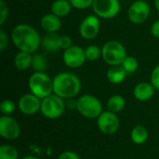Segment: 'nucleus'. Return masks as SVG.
I'll use <instances>...</instances> for the list:
<instances>
[{"instance_id":"nucleus-1","label":"nucleus","mask_w":159,"mask_h":159,"mask_svg":"<svg viewBox=\"0 0 159 159\" xmlns=\"http://www.w3.org/2000/svg\"><path fill=\"white\" fill-rule=\"evenodd\" d=\"M11 40L20 50L34 53L41 46V37L38 32L28 24H18L11 32Z\"/></svg>"},{"instance_id":"nucleus-2","label":"nucleus","mask_w":159,"mask_h":159,"mask_svg":"<svg viewBox=\"0 0 159 159\" xmlns=\"http://www.w3.org/2000/svg\"><path fill=\"white\" fill-rule=\"evenodd\" d=\"M81 87L80 79L73 73L62 72L53 78V93L63 100L76 97L81 91Z\"/></svg>"},{"instance_id":"nucleus-3","label":"nucleus","mask_w":159,"mask_h":159,"mask_svg":"<svg viewBox=\"0 0 159 159\" xmlns=\"http://www.w3.org/2000/svg\"><path fill=\"white\" fill-rule=\"evenodd\" d=\"M30 92L43 100L53 93V79L45 72H34L28 80Z\"/></svg>"},{"instance_id":"nucleus-4","label":"nucleus","mask_w":159,"mask_h":159,"mask_svg":"<svg viewBox=\"0 0 159 159\" xmlns=\"http://www.w3.org/2000/svg\"><path fill=\"white\" fill-rule=\"evenodd\" d=\"M76 111L87 119H97L103 112L102 102L90 94H83L76 100Z\"/></svg>"},{"instance_id":"nucleus-5","label":"nucleus","mask_w":159,"mask_h":159,"mask_svg":"<svg viewBox=\"0 0 159 159\" xmlns=\"http://www.w3.org/2000/svg\"><path fill=\"white\" fill-rule=\"evenodd\" d=\"M102 58L110 66L121 65L127 58L126 48L118 41H108L102 48Z\"/></svg>"},{"instance_id":"nucleus-6","label":"nucleus","mask_w":159,"mask_h":159,"mask_svg":"<svg viewBox=\"0 0 159 159\" xmlns=\"http://www.w3.org/2000/svg\"><path fill=\"white\" fill-rule=\"evenodd\" d=\"M65 108L66 103L64 100L58 95L52 93L41 101L40 112L44 117L54 120L60 118L63 115Z\"/></svg>"},{"instance_id":"nucleus-7","label":"nucleus","mask_w":159,"mask_h":159,"mask_svg":"<svg viewBox=\"0 0 159 159\" xmlns=\"http://www.w3.org/2000/svg\"><path fill=\"white\" fill-rule=\"evenodd\" d=\"M91 7L96 16L105 20L116 17L121 8L119 0H94Z\"/></svg>"},{"instance_id":"nucleus-8","label":"nucleus","mask_w":159,"mask_h":159,"mask_svg":"<svg viewBox=\"0 0 159 159\" xmlns=\"http://www.w3.org/2000/svg\"><path fill=\"white\" fill-rule=\"evenodd\" d=\"M97 127L99 130L105 135L116 133L120 127V120L116 114L108 110L103 111L97 118Z\"/></svg>"},{"instance_id":"nucleus-9","label":"nucleus","mask_w":159,"mask_h":159,"mask_svg":"<svg viewBox=\"0 0 159 159\" xmlns=\"http://www.w3.org/2000/svg\"><path fill=\"white\" fill-rule=\"evenodd\" d=\"M150 6L145 0L134 1L129 7L128 17L133 24L143 23L150 15Z\"/></svg>"},{"instance_id":"nucleus-10","label":"nucleus","mask_w":159,"mask_h":159,"mask_svg":"<svg viewBox=\"0 0 159 159\" xmlns=\"http://www.w3.org/2000/svg\"><path fill=\"white\" fill-rule=\"evenodd\" d=\"M62 61L69 68H80L87 61L85 49L79 46H72L63 51Z\"/></svg>"},{"instance_id":"nucleus-11","label":"nucleus","mask_w":159,"mask_h":159,"mask_svg":"<svg viewBox=\"0 0 159 159\" xmlns=\"http://www.w3.org/2000/svg\"><path fill=\"white\" fill-rule=\"evenodd\" d=\"M20 135V127L16 119L10 116L0 117V136L7 141L17 140Z\"/></svg>"},{"instance_id":"nucleus-12","label":"nucleus","mask_w":159,"mask_h":159,"mask_svg":"<svg viewBox=\"0 0 159 159\" xmlns=\"http://www.w3.org/2000/svg\"><path fill=\"white\" fill-rule=\"evenodd\" d=\"M100 27V18L96 15H89L82 20L79 25L78 32L82 38L86 40H92L98 36Z\"/></svg>"},{"instance_id":"nucleus-13","label":"nucleus","mask_w":159,"mask_h":159,"mask_svg":"<svg viewBox=\"0 0 159 159\" xmlns=\"http://www.w3.org/2000/svg\"><path fill=\"white\" fill-rule=\"evenodd\" d=\"M41 101V99L31 92L24 94L18 101V109L25 116H34L40 112Z\"/></svg>"},{"instance_id":"nucleus-14","label":"nucleus","mask_w":159,"mask_h":159,"mask_svg":"<svg viewBox=\"0 0 159 159\" xmlns=\"http://www.w3.org/2000/svg\"><path fill=\"white\" fill-rule=\"evenodd\" d=\"M156 90L151 82H140L134 87L133 96L139 102H148L154 97Z\"/></svg>"},{"instance_id":"nucleus-15","label":"nucleus","mask_w":159,"mask_h":159,"mask_svg":"<svg viewBox=\"0 0 159 159\" xmlns=\"http://www.w3.org/2000/svg\"><path fill=\"white\" fill-rule=\"evenodd\" d=\"M40 24L47 33H57L61 27V20L53 13H48L41 18Z\"/></svg>"},{"instance_id":"nucleus-16","label":"nucleus","mask_w":159,"mask_h":159,"mask_svg":"<svg viewBox=\"0 0 159 159\" xmlns=\"http://www.w3.org/2000/svg\"><path fill=\"white\" fill-rule=\"evenodd\" d=\"M60 38L61 35L58 34L57 33H48V34L45 35L41 41V47L47 52L49 53L57 52L59 49H61Z\"/></svg>"},{"instance_id":"nucleus-17","label":"nucleus","mask_w":159,"mask_h":159,"mask_svg":"<svg viewBox=\"0 0 159 159\" xmlns=\"http://www.w3.org/2000/svg\"><path fill=\"white\" fill-rule=\"evenodd\" d=\"M128 73L125 71V69L122 67V65H116V66H111L107 73V80L114 85L121 84L127 77Z\"/></svg>"},{"instance_id":"nucleus-18","label":"nucleus","mask_w":159,"mask_h":159,"mask_svg":"<svg viewBox=\"0 0 159 159\" xmlns=\"http://www.w3.org/2000/svg\"><path fill=\"white\" fill-rule=\"evenodd\" d=\"M149 138V132L143 126H136L130 131V140L136 145H142L147 142Z\"/></svg>"},{"instance_id":"nucleus-19","label":"nucleus","mask_w":159,"mask_h":159,"mask_svg":"<svg viewBox=\"0 0 159 159\" xmlns=\"http://www.w3.org/2000/svg\"><path fill=\"white\" fill-rule=\"evenodd\" d=\"M72 5L69 0H55L51 5V13L58 16L59 18H63L67 16L72 8Z\"/></svg>"},{"instance_id":"nucleus-20","label":"nucleus","mask_w":159,"mask_h":159,"mask_svg":"<svg viewBox=\"0 0 159 159\" xmlns=\"http://www.w3.org/2000/svg\"><path fill=\"white\" fill-rule=\"evenodd\" d=\"M126 107V100L123 96L116 94L112 95L106 102V108L108 111L115 114L122 112Z\"/></svg>"},{"instance_id":"nucleus-21","label":"nucleus","mask_w":159,"mask_h":159,"mask_svg":"<svg viewBox=\"0 0 159 159\" xmlns=\"http://www.w3.org/2000/svg\"><path fill=\"white\" fill-rule=\"evenodd\" d=\"M33 56L29 52L20 51L14 58V65L20 71H25L32 67Z\"/></svg>"},{"instance_id":"nucleus-22","label":"nucleus","mask_w":159,"mask_h":159,"mask_svg":"<svg viewBox=\"0 0 159 159\" xmlns=\"http://www.w3.org/2000/svg\"><path fill=\"white\" fill-rule=\"evenodd\" d=\"M0 159H19L18 150L9 144L0 146Z\"/></svg>"},{"instance_id":"nucleus-23","label":"nucleus","mask_w":159,"mask_h":159,"mask_svg":"<svg viewBox=\"0 0 159 159\" xmlns=\"http://www.w3.org/2000/svg\"><path fill=\"white\" fill-rule=\"evenodd\" d=\"M32 67L34 72H45L48 67V61L46 57L42 54H34L33 56Z\"/></svg>"},{"instance_id":"nucleus-24","label":"nucleus","mask_w":159,"mask_h":159,"mask_svg":"<svg viewBox=\"0 0 159 159\" xmlns=\"http://www.w3.org/2000/svg\"><path fill=\"white\" fill-rule=\"evenodd\" d=\"M86 59L89 61H96L102 57V48L97 46L91 45L85 48Z\"/></svg>"},{"instance_id":"nucleus-25","label":"nucleus","mask_w":159,"mask_h":159,"mask_svg":"<svg viewBox=\"0 0 159 159\" xmlns=\"http://www.w3.org/2000/svg\"><path fill=\"white\" fill-rule=\"evenodd\" d=\"M121 65L128 74H133L138 70L139 62L136 58L132 56H127V58L124 60Z\"/></svg>"},{"instance_id":"nucleus-26","label":"nucleus","mask_w":159,"mask_h":159,"mask_svg":"<svg viewBox=\"0 0 159 159\" xmlns=\"http://www.w3.org/2000/svg\"><path fill=\"white\" fill-rule=\"evenodd\" d=\"M17 106L15 104V102L9 99H6V100H3L1 102V104H0V111L2 113L3 116H10L12 115L15 110H16Z\"/></svg>"},{"instance_id":"nucleus-27","label":"nucleus","mask_w":159,"mask_h":159,"mask_svg":"<svg viewBox=\"0 0 159 159\" xmlns=\"http://www.w3.org/2000/svg\"><path fill=\"white\" fill-rule=\"evenodd\" d=\"M72 7L76 9H87L92 7L94 0H69Z\"/></svg>"},{"instance_id":"nucleus-28","label":"nucleus","mask_w":159,"mask_h":159,"mask_svg":"<svg viewBox=\"0 0 159 159\" xmlns=\"http://www.w3.org/2000/svg\"><path fill=\"white\" fill-rule=\"evenodd\" d=\"M7 14H8L7 5L4 0H0V25L1 26L5 23L7 18Z\"/></svg>"},{"instance_id":"nucleus-29","label":"nucleus","mask_w":159,"mask_h":159,"mask_svg":"<svg viewBox=\"0 0 159 159\" xmlns=\"http://www.w3.org/2000/svg\"><path fill=\"white\" fill-rule=\"evenodd\" d=\"M150 82L157 90H159V64L153 69L150 77Z\"/></svg>"},{"instance_id":"nucleus-30","label":"nucleus","mask_w":159,"mask_h":159,"mask_svg":"<svg viewBox=\"0 0 159 159\" xmlns=\"http://www.w3.org/2000/svg\"><path fill=\"white\" fill-rule=\"evenodd\" d=\"M73 45V40L69 35H61L60 38V48L61 49H67L69 48H71Z\"/></svg>"},{"instance_id":"nucleus-31","label":"nucleus","mask_w":159,"mask_h":159,"mask_svg":"<svg viewBox=\"0 0 159 159\" xmlns=\"http://www.w3.org/2000/svg\"><path fill=\"white\" fill-rule=\"evenodd\" d=\"M57 159H81L80 157L74 151H63L61 153Z\"/></svg>"},{"instance_id":"nucleus-32","label":"nucleus","mask_w":159,"mask_h":159,"mask_svg":"<svg viewBox=\"0 0 159 159\" xmlns=\"http://www.w3.org/2000/svg\"><path fill=\"white\" fill-rule=\"evenodd\" d=\"M8 43L7 40V34L4 32V30H0V50L4 51V49L7 48Z\"/></svg>"},{"instance_id":"nucleus-33","label":"nucleus","mask_w":159,"mask_h":159,"mask_svg":"<svg viewBox=\"0 0 159 159\" xmlns=\"http://www.w3.org/2000/svg\"><path fill=\"white\" fill-rule=\"evenodd\" d=\"M151 33L152 35L156 38L159 39V20L154 21V23L151 26Z\"/></svg>"},{"instance_id":"nucleus-34","label":"nucleus","mask_w":159,"mask_h":159,"mask_svg":"<svg viewBox=\"0 0 159 159\" xmlns=\"http://www.w3.org/2000/svg\"><path fill=\"white\" fill-rule=\"evenodd\" d=\"M20 159H41L39 158V157H34V156H25V157H23L22 158Z\"/></svg>"},{"instance_id":"nucleus-35","label":"nucleus","mask_w":159,"mask_h":159,"mask_svg":"<svg viewBox=\"0 0 159 159\" xmlns=\"http://www.w3.org/2000/svg\"><path fill=\"white\" fill-rule=\"evenodd\" d=\"M154 4H155V7H156L157 10L159 12V0H154Z\"/></svg>"},{"instance_id":"nucleus-36","label":"nucleus","mask_w":159,"mask_h":159,"mask_svg":"<svg viewBox=\"0 0 159 159\" xmlns=\"http://www.w3.org/2000/svg\"><path fill=\"white\" fill-rule=\"evenodd\" d=\"M145 1H148V0H145Z\"/></svg>"}]
</instances>
